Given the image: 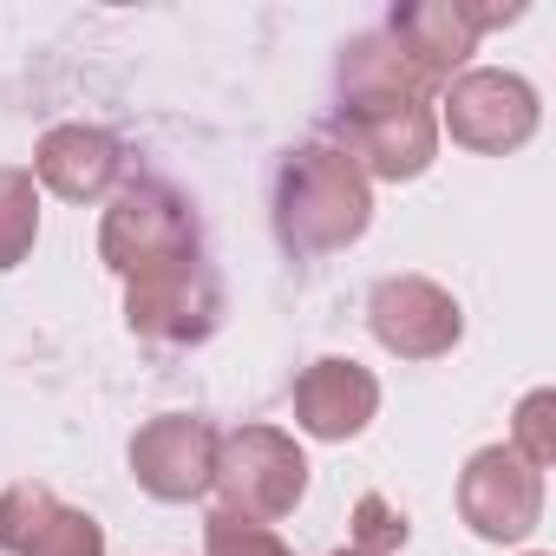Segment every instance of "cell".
Wrapping results in <instances>:
<instances>
[{
    "instance_id": "7a4b0ae2",
    "label": "cell",
    "mask_w": 556,
    "mask_h": 556,
    "mask_svg": "<svg viewBox=\"0 0 556 556\" xmlns=\"http://www.w3.org/2000/svg\"><path fill=\"white\" fill-rule=\"evenodd\" d=\"M99 262L118 275V282H144L157 268L203 262V229H197L190 197L177 184H164V177L118 184L105 216H99Z\"/></svg>"
},
{
    "instance_id": "ba28073f",
    "label": "cell",
    "mask_w": 556,
    "mask_h": 556,
    "mask_svg": "<svg viewBox=\"0 0 556 556\" xmlns=\"http://www.w3.org/2000/svg\"><path fill=\"white\" fill-rule=\"evenodd\" d=\"M458 517L484 543H523L543 523V471L523 465L510 445H484L458 471Z\"/></svg>"
},
{
    "instance_id": "44dd1931",
    "label": "cell",
    "mask_w": 556,
    "mask_h": 556,
    "mask_svg": "<svg viewBox=\"0 0 556 556\" xmlns=\"http://www.w3.org/2000/svg\"><path fill=\"white\" fill-rule=\"evenodd\" d=\"M523 556H549V549H523Z\"/></svg>"
},
{
    "instance_id": "ac0fdd59",
    "label": "cell",
    "mask_w": 556,
    "mask_h": 556,
    "mask_svg": "<svg viewBox=\"0 0 556 556\" xmlns=\"http://www.w3.org/2000/svg\"><path fill=\"white\" fill-rule=\"evenodd\" d=\"M53 491L40 484V478H21V484H8V491H0V549H8V556H21L27 543H34V530L53 517Z\"/></svg>"
},
{
    "instance_id": "9c48e42d",
    "label": "cell",
    "mask_w": 556,
    "mask_h": 556,
    "mask_svg": "<svg viewBox=\"0 0 556 556\" xmlns=\"http://www.w3.org/2000/svg\"><path fill=\"white\" fill-rule=\"evenodd\" d=\"M216 439L223 432L210 419H197V413H157V419H144L138 439H131V478H138V491L157 497V504L203 497L210 478H216Z\"/></svg>"
},
{
    "instance_id": "8992f818",
    "label": "cell",
    "mask_w": 556,
    "mask_h": 556,
    "mask_svg": "<svg viewBox=\"0 0 556 556\" xmlns=\"http://www.w3.org/2000/svg\"><path fill=\"white\" fill-rule=\"evenodd\" d=\"M334 151L354 157L367 184H413L439 157V112L432 105H361L334 118Z\"/></svg>"
},
{
    "instance_id": "6da1fadb",
    "label": "cell",
    "mask_w": 556,
    "mask_h": 556,
    "mask_svg": "<svg viewBox=\"0 0 556 556\" xmlns=\"http://www.w3.org/2000/svg\"><path fill=\"white\" fill-rule=\"evenodd\" d=\"M374 223V184L354 170L348 151L328 138L295 144L275 170V236L295 255H334L354 249Z\"/></svg>"
},
{
    "instance_id": "4fadbf2b",
    "label": "cell",
    "mask_w": 556,
    "mask_h": 556,
    "mask_svg": "<svg viewBox=\"0 0 556 556\" xmlns=\"http://www.w3.org/2000/svg\"><path fill=\"white\" fill-rule=\"evenodd\" d=\"M334 86H341V112H361V105H432V92L419 86V73L400 60V47L380 27L374 34H354L341 47Z\"/></svg>"
},
{
    "instance_id": "e0dca14e",
    "label": "cell",
    "mask_w": 556,
    "mask_h": 556,
    "mask_svg": "<svg viewBox=\"0 0 556 556\" xmlns=\"http://www.w3.org/2000/svg\"><path fill=\"white\" fill-rule=\"evenodd\" d=\"M510 452H517L523 465H536V471H549V465H556V393H549V387H536V393H523V400H517Z\"/></svg>"
},
{
    "instance_id": "30bf717a",
    "label": "cell",
    "mask_w": 556,
    "mask_h": 556,
    "mask_svg": "<svg viewBox=\"0 0 556 556\" xmlns=\"http://www.w3.org/2000/svg\"><path fill=\"white\" fill-rule=\"evenodd\" d=\"M380 34L400 47V60L419 73L426 92H445L465 73V60L478 53V14H471V0H406V8L387 14Z\"/></svg>"
},
{
    "instance_id": "5bb4252c",
    "label": "cell",
    "mask_w": 556,
    "mask_h": 556,
    "mask_svg": "<svg viewBox=\"0 0 556 556\" xmlns=\"http://www.w3.org/2000/svg\"><path fill=\"white\" fill-rule=\"evenodd\" d=\"M40 242V184L21 164H0V268H21Z\"/></svg>"
},
{
    "instance_id": "52a82bcc",
    "label": "cell",
    "mask_w": 556,
    "mask_h": 556,
    "mask_svg": "<svg viewBox=\"0 0 556 556\" xmlns=\"http://www.w3.org/2000/svg\"><path fill=\"white\" fill-rule=\"evenodd\" d=\"M216 321H223V282L210 275V262H177L144 275V282H125V328L138 341L197 348L216 334Z\"/></svg>"
},
{
    "instance_id": "5b68a950",
    "label": "cell",
    "mask_w": 556,
    "mask_h": 556,
    "mask_svg": "<svg viewBox=\"0 0 556 556\" xmlns=\"http://www.w3.org/2000/svg\"><path fill=\"white\" fill-rule=\"evenodd\" d=\"M367 328L393 361H445L465 341V308L432 275H380L367 295Z\"/></svg>"
},
{
    "instance_id": "9a60e30c",
    "label": "cell",
    "mask_w": 556,
    "mask_h": 556,
    "mask_svg": "<svg viewBox=\"0 0 556 556\" xmlns=\"http://www.w3.org/2000/svg\"><path fill=\"white\" fill-rule=\"evenodd\" d=\"M21 556H105V523L79 504H53V517L34 530Z\"/></svg>"
},
{
    "instance_id": "8fae6325",
    "label": "cell",
    "mask_w": 556,
    "mask_h": 556,
    "mask_svg": "<svg viewBox=\"0 0 556 556\" xmlns=\"http://www.w3.org/2000/svg\"><path fill=\"white\" fill-rule=\"evenodd\" d=\"M374 413H380V380L361 361L321 354L315 367H302V380H295V426L308 439L348 445V439H361L374 426Z\"/></svg>"
},
{
    "instance_id": "d6986e66",
    "label": "cell",
    "mask_w": 556,
    "mask_h": 556,
    "mask_svg": "<svg viewBox=\"0 0 556 556\" xmlns=\"http://www.w3.org/2000/svg\"><path fill=\"white\" fill-rule=\"evenodd\" d=\"M406 543V517L380 497V491H367L361 504H354V549H374V556H393Z\"/></svg>"
},
{
    "instance_id": "7c38bea8",
    "label": "cell",
    "mask_w": 556,
    "mask_h": 556,
    "mask_svg": "<svg viewBox=\"0 0 556 556\" xmlns=\"http://www.w3.org/2000/svg\"><path fill=\"white\" fill-rule=\"evenodd\" d=\"M125 170V144L105 125H53L34 144V184H47L66 203H99L118 190Z\"/></svg>"
},
{
    "instance_id": "277c9868",
    "label": "cell",
    "mask_w": 556,
    "mask_h": 556,
    "mask_svg": "<svg viewBox=\"0 0 556 556\" xmlns=\"http://www.w3.org/2000/svg\"><path fill=\"white\" fill-rule=\"evenodd\" d=\"M543 125L536 86L523 73L504 66H465L445 92H439V131H452V144L478 151V157H504L523 151Z\"/></svg>"
},
{
    "instance_id": "ffe728a7",
    "label": "cell",
    "mask_w": 556,
    "mask_h": 556,
    "mask_svg": "<svg viewBox=\"0 0 556 556\" xmlns=\"http://www.w3.org/2000/svg\"><path fill=\"white\" fill-rule=\"evenodd\" d=\"M334 556H374V549H334Z\"/></svg>"
},
{
    "instance_id": "3957f363",
    "label": "cell",
    "mask_w": 556,
    "mask_h": 556,
    "mask_svg": "<svg viewBox=\"0 0 556 556\" xmlns=\"http://www.w3.org/2000/svg\"><path fill=\"white\" fill-rule=\"evenodd\" d=\"M210 491L223 497V510L275 523V517H289L308 497V452L282 426H236V432L216 439Z\"/></svg>"
},
{
    "instance_id": "2e32d148",
    "label": "cell",
    "mask_w": 556,
    "mask_h": 556,
    "mask_svg": "<svg viewBox=\"0 0 556 556\" xmlns=\"http://www.w3.org/2000/svg\"><path fill=\"white\" fill-rule=\"evenodd\" d=\"M203 556H295V549L282 543L275 523H255V517H236V510H210Z\"/></svg>"
}]
</instances>
